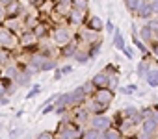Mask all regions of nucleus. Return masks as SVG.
<instances>
[{"mask_svg":"<svg viewBox=\"0 0 158 139\" xmlns=\"http://www.w3.org/2000/svg\"><path fill=\"white\" fill-rule=\"evenodd\" d=\"M86 87L84 85H80V87H76L73 93H71V106H76V104H80L84 98H86Z\"/></svg>","mask_w":158,"mask_h":139,"instance_id":"obj_7","label":"nucleus"},{"mask_svg":"<svg viewBox=\"0 0 158 139\" xmlns=\"http://www.w3.org/2000/svg\"><path fill=\"white\" fill-rule=\"evenodd\" d=\"M52 41L56 43V45H67L69 41H71V32L67 30V28H56L54 30V34H52Z\"/></svg>","mask_w":158,"mask_h":139,"instance_id":"obj_2","label":"nucleus"},{"mask_svg":"<svg viewBox=\"0 0 158 139\" xmlns=\"http://www.w3.org/2000/svg\"><path fill=\"white\" fill-rule=\"evenodd\" d=\"M80 39L86 43H99V34H97V30H91L86 26V30L80 32Z\"/></svg>","mask_w":158,"mask_h":139,"instance_id":"obj_8","label":"nucleus"},{"mask_svg":"<svg viewBox=\"0 0 158 139\" xmlns=\"http://www.w3.org/2000/svg\"><path fill=\"white\" fill-rule=\"evenodd\" d=\"M91 126L93 128H97V130H106V128H110L112 126V121L110 119H106V117H102V115H95L93 119H91Z\"/></svg>","mask_w":158,"mask_h":139,"instance_id":"obj_6","label":"nucleus"},{"mask_svg":"<svg viewBox=\"0 0 158 139\" xmlns=\"http://www.w3.org/2000/svg\"><path fill=\"white\" fill-rule=\"evenodd\" d=\"M61 73H63V74H69V73H73V67H71V65L63 67V69H61Z\"/></svg>","mask_w":158,"mask_h":139,"instance_id":"obj_37","label":"nucleus"},{"mask_svg":"<svg viewBox=\"0 0 158 139\" xmlns=\"http://www.w3.org/2000/svg\"><path fill=\"white\" fill-rule=\"evenodd\" d=\"M123 52H125V56H127V58H132V56H134L132 48H127V46H125V48H123Z\"/></svg>","mask_w":158,"mask_h":139,"instance_id":"obj_36","label":"nucleus"},{"mask_svg":"<svg viewBox=\"0 0 158 139\" xmlns=\"http://www.w3.org/2000/svg\"><path fill=\"white\" fill-rule=\"evenodd\" d=\"M125 2H127V8H128L130 11H136V10H138V6H139V2H141V0H125Z\"/></svg>","mask_w":158,"mask_h":139,"instance_id":"obj_27","label":"nucleus"},{"mask_svg":"<svg viewBox=\"0 0 158 139\" xmlns=\"http://www.w3.org/2000/svg\"><path fill=\"white\" fill-rule=\"evenodd\" d=\"M134 113H138V111H136V108H134V106H127V109H125V111H123V115H125V117H132V115H134Z\"/></svg>","mask_w":158,"mask_h":139,"instance_id":"obj_31","label":"nucleus"},{"mask_svg":"<svg viewBox=\"0 0 158 139\" xmlns=\"http://www.w3.org/2000/svg\"><path fill=\"white\" fill-rule=\"evenodd\" d=\"M84 17H86V10H78V8H71V11L67 15L69 22L74 24V26H80L84 22Z\"/></svg>","mask_w":158,"mask_h":139,"instance_id":"obj_4","label":"nucleus"},{"mask_svg":"<svg viewBox=\"0 0 158 139\" xmlns=\"http://www.w3.org/2000/svg\"><path fill=\"white\" fill-rule=\"evenodd\" d=\"M34 34H35V37H47V35L50 34V30H48V26H47V24L37 22V24H35V28H34Z\"/></svg>","mask_w":158,"mask_h":139,"instance_id":"obj_16","label":"nucleus"},{"mask_svg":"<svg viewBox=\"0 0 158 139\" xmlns=\"http://www.w3.org/2000/svg\"><path fill=\"white\" fill-rule=\"evenodd\" d=\"M145 78H147V84H149L151 87H156V85H158V71H149V73L145 74Z\"/></svg>","mask_w":158,"mask_h":139,"instance_id":"obj_22","label":"nucleus"},{"mask_svg":"<svg viewBox=\"0 0 158 139\" xmlns=\"http://www.w3.org/2000/svg\"><path fill=\"white\" fill-rule=\"evenodd\" d=\"M69 11H71V4H65V2L56 4V13L58 15H69Z\"/></svg>","mask_w":158,"mask_h":139,"instance_id":"obj_23","label":"nucleus"},{"mask_svg":"<svg viewBox=\"0 0 158 139\" xmlns=\"http://www.w3.org/2000/svg\"><path fill=\"white\" fill-rule=\"evenodd\" d=\"M0 130H2V124H0Z\"/></svg>","mask_w":158,"mask_h":139,"instance_id":"obj_42","label":"nucleus"},{"mask_svg":"<svg viewBox=\"0 0 158 139\" xmlns=\"http://www.w3.org/2000/svg\"><path fill=\"white\" fill-rule=\"evenodd\" d=\"M102 21L99 19V17H89V21H88V28H91V30H97V32H101L102 30Z\"/></svg>","mask_w":158,"mask_h":139,"instance_id":"obj_19","label":"nucleus"},{"mask_svg":"<svg viewBox=\"0 0 158 139\" xmlns=\"http://www.w3.org/2000/svg\"><path fill=\"white\" fill-rule=\"evenodd\" d=\"M8 17V13H6V8H4V4L2 6H0V21H4Z\"/></svg>","mask_w":158,"mask_h":139,"instance_id":"obj_34","label":"nucleus"},{"mask_svg":"<svg viewBox=\"0 0 158 139\" xmlns=\"http://www.w3.org/2000/svg\"><path fill=\"white\" fill-rule=\"evenodd\" d=\"M134 45H136V46H138V48H139V50H141L143 54H147V48H145V45H143V43H141L139 39H134Z\"/></svg>","mask_w":158,"mask_h":139,"instance_id":"obj_33","label":"nucleus"},{"mask_svg":"<svg viewBox=\"0 0 158 139\" xmlns=\"http://www.w3.org/2000/svg\"><path fill=\"white\" fill-rule=\"evenodd\" d=\"M138 15L141 17V19H147L151 13H152V8H151V2H147V0H141L139 2V6H138Z\"/></svg>","mask_w":158,"mask_h":139,"instance_id":"obj_10","label":"nucleus"},{"mask_svg":"<svg viewBox=\"0 0 158 139\" xmlns=\"http://www.w3.org/2000/svg\"><path fill=\"white\" fill-rule=\"evenodd\" d=\"M93 84H95V87L97 89H102V87H108L110 85V74L104 71V73H99L93 80H91Z\"/></svg>","mask_w":158,"mask_h":139,"instance_id":"obj_9","label":"nucleus"},{"mask_svg":"<svg viewBox=\"0 0 158 139\" xmlns=\"http://www.w3.org/2000/svg\"><path fill=\"white\" fill-rule=\"evenodd\" d=\"M88 109H89L91 113H95V115H101V113H104V111L108 109V106H106V104H101L99 100H93Z\"/></svg>","mask_w":158,"mask_h":139,"instance_id":"obj_14","label":"nucleus"},{"mask_svg":"<svg viewBox=\"0 0 158 139\" xmlns=\"http://www.w3.org/2000/svg\"><path fill=\"white\" fill-rule=\"evenodd\" d=\"M156 128H158V121H156L154 117H145L143 122H141V137L152 135V133L156 132Z\"/></svg>","mask_w":158,"mask_h":139,"instance_id":"obj_3","label":"nucleus"},{"mask_svg":"<svg viewBox=\"0 0 158 139\" xmlns=\"http://www.w3.org/2000/svg\"><path fill=\"white\" fill-rule=\"evenodd\" d=\"M73 58H74L78 63H86V61H88V58H89V54H88V52H82L80 48H78V50H76V54H74Z\"/></svg>","mask_w":158,"mask_h":139,"instance_id":"obj_25","label":"nucleus"},{"mask_svg":"<svg viewBox=\"0 0 158 139\" xmlns=\"http://www.w3.org/2000/svg\"><path fill=\"white\" fill-rule=\"evenodd\" d=\"M121 137V128H106L104 130V139H117Z\"/></svg>","mask_w":158,"mask_h":139,"instance_id":"obj_20","label":"nucleus"},{"mask_svg":"<svg viewBox=\"0 0 158 139\" xmlns=\"http://www.w3.org/2000/svg\"><path fill=\"white\" fill-rule=\"evenodd\" d=\"M19 11H21V4L15 2V0H11V2L6 6V13H8V17H11V19H15V17L19 15Z\"/></svg>","mask_w":158,"mask_h":139,"instance_id":"obj_13","label":"nucleus"},{"mask_svg":"<svg viewBox=\"0 0 158 139\" xmlns=\"http://www.w3.org/2000/svg\"><path fill=\"white\" fill-rule=\"evenodd\" d=\"M61 76H63V73L56 69V73H54V80H61Z\"/></svg>","mask_w":158,"mask_h":139,"instance_id":"obj_38","label":"nucleus"},{"mask_svg":"<svg viewBox=\"0 0 158 139\" xmlns=\"http://www.w3.org/2000/svg\"><path fill=\"white\" fill-rule=\"evenodd\" d=\"M88 117H89V109H86V108H80L76 113H74V124H82V122H86L88 121Z\"/></svg>","mask_w":158,"mask_h":139,"instance_id":"obj_12","label":"nucleus"},{"mask_svg":"<svg viewBox=\"0 0 158 139\" xmlns=\"http://www.w3.org/2000/svg\"><path fill=\"white\" fill-rule=\"evenodd\" d=\"M151 8H152V13H158V0H152V2H151Z\"/></svg>","mask_w":158,"mask_h":139,"instance_id":"obj_35","label":"nucleus"},{"mask_svg":"<svg viewBox=\"0 0 158 139\" xmlns=\"http://www.w3.org/2000/svg\"><path fill=\"white\" fill-rule=\"evenodd\" d=\"M17 43H21V39L15 37V34L11 32V28H0V45L11 50Z\"/></svg>","mask_w":158,"mask_h":139,"instance_id":"obj_1","label":"nucleus"},{"mask_svg":"<svg viewBox=\"0 0 158 139\" xmlns=\"http://www.w3.org/2000/svg\"><path fill=\"white\" fill-rule=\"evenodd\" d=\"M147 73H149V65H147L145 61H141V63L138 65V74L143 76V74H147Z\"/></svg>","mask_w":158,"mask_h":139,"instance_id":"obj_28","label":"nucleus"},{"mask_svg":"<svg viewBox=\"0 0 158 139\" xmlns=\"http://www.w3.org/2000/svg\"><path fill=\"white\" fill-rule=\"evenodd\" d=\"M19 35H21L19 39H21V45H23V46H32L34 41H35V34H34V32H32V34L24 32V34H19Z\"/></svg>","mask_w":158,"mask_h":139,"instance_id":"obj_15","label":"nucleus"},{"mask_svg":"<svg viewBox=\"0 0 158 139\" xmlns=\"http://www.w3.org/2000/svg\"><path fill=\"white\" fill-rule=\"evenodd\" d=\"M152 34H154V30H152V28H151L149 24H145V26H143V28L139 30V37H141V39H143L145 43H147V41H151V39L154 37Z\"/></svg>","mask_w":158,"mask_h":139,"instance_id":"obj_17","label":"nucleus"},{"mask_svg":"<svg viewBox=\"0 0 158 139\" xmlns=\"http://www.w3.org/2000/svg\"><path fill=\"white\" fill-rule=\"evenodd\" d=\"M154 119L158 121V106H154Z\"/></svg>","mask_w":158,"mask_h":139,"instance_id":"obj_40","label":"nucleus"},{"mask_svg":"<svg viewBox=\"0 0 158 139\" xmlns=\"http://www.w3.org/2000/svg\"><path fill=\"white\" fill-rule=\"evenodd\" d=\"M114 46L117 50H123L125 48V41H123V35L119 34V30H114Z\"/></svg>","mask_w":158,"mask_h":139,"instance_id":"obj_21","label":"nucleus"},{"mask_svg":"<svg viewBox=\"0 0 158 139\" xmlns=\"http://www.w3.org/2000/svg\"><path fill=\"white\" fill-rule=\"evenodd\" d=\"M73 8H78V10H88V0H73Z\"/></svg>","mask_w":158,"mask_h":139,"instance_id":"obj_26","label":"nucleus"},{"mask_svg":"<svg viewBox=\"0 0 158 139\" xmlns=\"http://www.w3.org/2000/svg\"><path fill=\"white\" fill-rule=\"evenodd\" d=\"M52 69H56V61L52 59V58H48L45 63H41V67H39V71L43 73V71H52Z\"/></svg>","mask_w":158,"mask_h":139,"instance_id":"obj_24","label":"nucleus"},{"mask_svg":"<svg viewBox=\"0 0 158 139\" xmlns=\"http://www.w3.org/2000/svg\"><path fill=\"white\" fill-rule=\"evenodd\" d=\"M76 50H78V43H76V41H71V43L63 45L61 56H63V58H73V56L76 54Z\"/></svg>","mask_w":158,"mask_h":139,"instance_id":"obj_11","label":"nucleus"},{"mask_svg":"<svg viewBox=\"0 0 158 139\" xmlns=\"http://www.w3.org/2000/svg\"><path fill=\"white\" fill-rule=\"evenodd\" d=\"M152 52H154V54H156V56H158V43H156V45H154V46H152Z\"/></svg>","mask_w":158,"mask_h":139,"instance_id":"obj_39","label":"nucleus"},{"mask_svg":"<svg viewBox=\"0 0 158 139\" xmlns=\"http://www.w3.org/2000/svg\"><path fill=\"white\" fill-rule=\"evenodd\" d=\"M82 135L88 137V139H95V137H104V132H102V130H97V128L91 126V130H84Z\"/></svg>","mask_w":158,"mask_h":139,"instance_id":"obj_18","label":"nucleus"},{"mask_svg":"<svg viewBox=\"0 0 158 139\" xmlns=\"http://www.w3.org/2000/svg\"><path fill=\"white\" fill-rule=\"evenodd\" d=\"M10 2H11V0H0V4H4V6H8Z\"/></svg>","mask_w":158,"mask_h":139,"instance_id":"obj_41","label":"nucleus"},{"mask_svg":"<svg viewBox=\"0 0 158 139\" xmlns=\"http://www.w3.org/2000/svg\"><path fill=\"white\" fill-rule=\"evenodd\" d=\"M39 89H41L39 85H34V87H32V91H30V93L26 95V98H34V97H35V95L39 93Z\"/></svg>","mask_w":158,"mask_h":139,"instance_id":"obj_32","label":"nucleus"},{"mask_svg":"<svg viewBox=\"0 0 158 139\" xmlns=\"http://www.w3.org/2000/svg\"><path fill=\"white\" fill-rule=\"evenodd\" d=\"M136 89H138L136 85H127V87H121V93H123V95H130V93H134Z\"/></svg>","mask_w":158,"mask_h":139,"instance_id":"obj_30","label":"nucleus"},{"mask_svg":"<svg viewBox=\"0 0 158 139\" xmlns=\"http://www.w3.org/2000/svg\"><path fill=\"white\" fill-rule=\"evenodd\" d=\"M17 73H19V71H17L15 67H10V65L6 67V74H8L10 78H15V76H17Z\"/></svg>","mask_w":158,"mask_h":139,"instance_id":"obj_29","label":"nucleus"},{"mask_svg":"<svg viewBox=\"0 0 158 139\" xmlns=\"http://www.w3.org/2000/svg\"><path fill=\"white\" fill-rule=\"evenodd\" d=\"M95 100H99L101 104L110 106V102L114 100V91H112V89H108V87L97 89V93H95Z\"/></svg>","mask_w":158,"mask_h":139,"instance_id":"obj_5","label":"nucleus"}]
</instances>
